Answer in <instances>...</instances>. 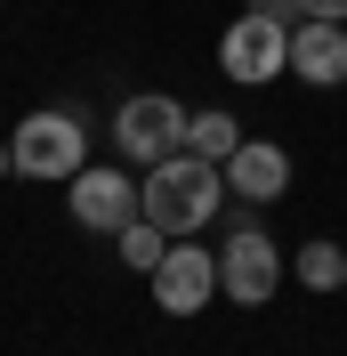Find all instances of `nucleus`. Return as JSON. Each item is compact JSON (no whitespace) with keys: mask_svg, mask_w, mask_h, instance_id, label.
Here are the masks:
<instances>
[{"mask_svg":"<svg viewBox=\"0 0 347 356\" xmlns=\"http://www.w3.org/2000/svg\"><path fill=\"white\" fill-rule=\"evenodd\" d=\"M251 8H259V17H275V24H299V17H307V0H251Z\"/></svg>","mask_w":347,"mask_h":356,"instance_id":"obj_13","label":"nucleus"},{"mask_svg":"<svg viewBox=\"0 0 347 356\" xmlns=\"http://www.w3.org/2000/svg\"><path fill=\"white\" fill-rule=\"evenodd\" d=\"M218 300V251H202L194 235H178L170 259L153 267V308L162 316H202Z\"/></svg>","mask_w":347,"mask_h":356,"instance_id":"obj_7","label":"nucleus"},{"mask_svg":"<svg viewBox=\"0 0 347 356\" xmlns=\"http://www.w3.org/2000/svg\"><path fill=\"white\" fill-rule=\"evenodd\" d=\"M307 17H323V24H347V0H307Z\"/></svg>","mask_w":347,"mask_h":356,"instance_id":"obj_14","label":"nucleus"},{"mask_svg":"<svg viewBox=\"0 0 347 356\" xmlns=\"http://www.w3.org/2000/svg\"><path fill=\"white\" fill-rule=\"evenodd\" d=\"M137 211H146L162 235H202V227L226 211V170L202 154H170L137 178Z\"/></svg>","mask_w":347,"mask_h":356,"instance_id":"obj_1","label":"nucleus"},{"mask_svg":"<svg viewBox=\"0 0 347 356\" xmlns=\"http://www.w3.org/2000/svg\"><path fill=\"white\" fill-rule=\"evenodd\" d=\"M8 154H17V178L65 186L73 170H89V130H81L73 106H41V113H24L17 130H8Z\"/></svg>","mask_w":347,"mask_h":356,"instance_id":"obj_2","label":"nucleus"},{"mask_svg":"<svg viewBox=\"0 0 347 356\" xmlns=\"http://www.w3.org/2000/svg\"><path fill=\"white\" fill-rule=\"evenodd\" d=\"M242 146V122L226 106H210V113H194V122H186V154H202V162H226Z\"/></svg>","mask_w":347,"mask_h":356,"instance_id":"obj_10","label":"nucleus"},{"mask_svg":"<svg viewBox=\"0 0 347 356\" xmlns=\"http://www.w3.org/2000/svg\"><path fill=\"white\" fill-rule=\"evenodd\" d=\"M291 73H299L307 89H339L347 81V24L299 17L291 24Z\"/></svg>","mask_w":347,"mask_h":356,"instance_id":"obj_8","label":"nucleus"},{"mask_svg":"<svg viewBox=\"0 0 347 356\" xmlns=\"http://www.w3.org/2000/svg\"><path fill=\"white\" fill-rule=\"evenodd\" d=\"M218 73H226L235 89H266L275 73H291V24L242 8V17L226 24V41H218Z\"/></svg>","mask_w":347,"mask_h":356,"instance_id":"obj_4","label":"nucleus"},{"mask_svg":"<svg viewBox=\"0 0 347 356\" xmlns=\"http://www.w3.org/2000/svg\"><path fill=\"white\" fill-rule=\"evenodd\" d=\"M0 170H17V154H8V146H0Z\"/></svg>","mask_w":347,"mask_h":356,"instance_id":"obj_15","label":"nucleus"},{"mask_svg":"<svg viewBox=\"0 0 347 356\" xmlns=\"http://www.w3.org/2000/svg\"><path fill=\"white\" fill-rule=\"evenodd\" d=\"M65 211L89 227V235H121L137 219V178L121 162H89V170L65 178Z\"/></svg>","mask_w":347,"mask_h":356,"instance_id":"obj_6","label":"nucleus"},{"mask_svg":"<svg viewBox=\"0 0 347 356\" xmlns=\"http://www.w3.org/2000/svg\"><path fill=\"white\" fill-rule=\"evenodd\" d=\"M282 275H291V267H282V251L266 243V227L242 219L235 235L218 243V291H226L235 308H266V300L282 291Z\"/></svg>","mask_w":347,"mask_h":356,"instance_id":"obj_5","label":"nucleus"},{"mask_svg":"<svg viewBox=\"0 0 347 356\" xmlns=\"http://www.w3.org/2000/svg\"><path fill=\"white\" fill-rule=\"evenodd\" d=\"M186 122H194V113L178 106L170 89H137V97H121V113H113V146H121L137 170H153V162L186 154Z\"/></svg>","mask_w":347,"mask_h":356,"instance_id":"obj_3","label":"nucleus"},{"mask_svg":"<svg viewBox=\"0 0 347 356\" xmlns=\"http://www.w3.org/2000/svg\"><path fill=\"white\" fill-rule=\"evenodd\" d=\"M218 170H226V195H242V202H275L291 186V154H282L275 138H242Z\"/></svg>","mask_w":347,"mask_h":356,"instance_id":"obj_9","label":"nucleus"},{"mask_svg":"<svg viewBox=\"0 0 347 356\" xmlns=\"http://www.w3.org/2000/svg\"><path fill=\"white\" fill-rule=\"evenodd\" d=\"M113 243H121V267H137V275H153V267L170 259V243H178V235H162V227H153L146 211H137V219L121 227V235H113Z\"/></svg>","mask_w":347,"mask_h":356,"instance_id":"obj_11","label":"nucleus"},{"mask_svg":"<svg viewBox=\"0 0 347 356\" xmlns=\"http://www.w3.org/2000/svg\"><path fill=\"white\" fill-rule=\"evenodd\" d=\"M291 275H299L307 291H347V251H339V243H323V235H315V243H307L299 259H291Z\"/></svg>","mask_w":347,"mask_h":356,"instance_id":"obj_12","label":"nucleus"}]
</instances>
